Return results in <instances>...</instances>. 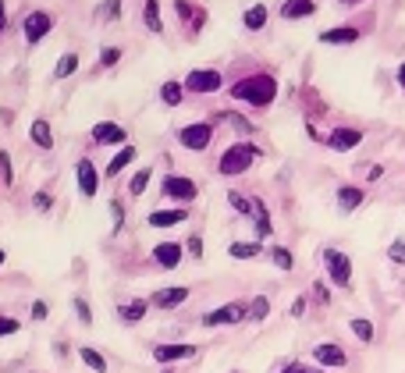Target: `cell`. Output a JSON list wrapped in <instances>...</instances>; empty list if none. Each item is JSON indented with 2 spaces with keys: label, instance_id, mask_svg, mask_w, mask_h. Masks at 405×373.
Returning <instances> with one entry per match:
<instances>
[{
  "label": "cell",
  "instance_id": "cell-25",
  "mask_svg": "<svg viewBox=\"0 0 405 373\" xmlns=\"http://www.w3.org/2000/svg\"><path fill=\"white\" fill-rule=\"evenodd\" d=\"M228 253L235 260H253V256H260V242H231Z\"/></svg>",
  "mask_w": 405,
  "mask_h": 373
},
{
  "label": "cell",
  "instance_id": "cell-44",
  "mask_svg": "<svg viewBox=\"0 0 405 373\" xmlns=\"http://www.w3.org/2000/svg\"><path fill=\"white\" fill-rule=\"evenodd\" d=\"M302 309H306V299H295V302H292V313L302 317Z\"/></svg>",
  "mask_w": 405,
  "mask_h": 373
},
{
  "label": "cell",
  "instance_id": "cell-10",
  "mask_svg": "<svg viewBox=\"0 0 405 373\" xmlns=\"http://www.w3.org/2000/svg\"><path fill=\"white\" fill-rule=\"evenodd\" d=\"M75 178H78V189H82V196H85V199L97 196L100 178H97V167H92L89 160H78V164H75Z\"/></svg>",
  "mask_w": 405,
  "mask_h": 373
},
{
  "label": "cell",
  "instance_id": "cell-29",
  "mask_svg": "<svg viewBox=\"0 0 405 373\" xmlns=\"http://www.w3.org/2000/svg\"><path fill=\"white\" fill-rule=\"evenodd\" d=\"M267 313H270V299L267 295H256L253 302H249V320H267Z\"/></svg>",
  "mask_w": 405,
  "mask_h": 373
},
{
  "label": "cell",
  "instance_id": "cell-12",
  "mask_svg": "<svg viewBox=\"0 0 405 373\" xmlns=\"http://www.w3.org/2000/svg\"><path fill=\"white\" fill-rule=\"evenodd\" d=\"M196 345H157L153 349V359L157 363H178V359H192Z\"/></svg>",
  "mask_w": 405,
  "mask_h": 373
},
{
  "label": "cell",
  "instance_id": "cell-36",
  "mask_svg": "<svg viewBox=\"0 0 405 373\" xmlns=\"http://www.w3.org/2000/svg\"><path fill=\"white\" fill-rule=\"evenodd\" d=\"M0 181H4V185L15 181V171H11V157H8V153H0Z\"/></svg>",
  "mask_w": 405,
  "mask_h": 373
},
{
  "label": "cell",
  "instance_id": "cell-40",
  "mask_svg": "<svg viewBox=\"0 0 405 373\" xmlns=\"http://www.w3.org/2000/svg\"><path fill=\"white\" fill-rule=\"evenodd\" d=\"M75 313H78L82 324H92V313H89V302L85 299H75Z\"/></svg>",
  "mask_w": 405,
  "mask_h": 373
},
{
  "label": "cell",
  "instance_id": "cell-45",
  "mask_svg": "<svg viewBox=\"0 0 405 373\" xmlns=\"http://www.w3.org/2000/svg\"><path fill=\"white\" fill-rule=\"evenodd\" d=\"M4 25H8V8H4V0H0V33H4Z\"/></svg>",
  "mask_w": 405,
  "mask_h": 373
},
{
  "label": "cell",
  "instance_id": "cell-39",
  "mask_svg": "<svg viewBox=\"0 0 405 373\" xmlns=\"http://www.w3.org/2000/svg\"><path fill=\"white\" fill-rule=\"evenodd\" d=\"M388 256H391V263H405V242H391Z\"/></svg>",
  "mask_w": 405,
  "mask_h": 373
},
{
  "label": "cell",
  "instance_id": "cell-31",
  "mask_svg": "<svg viewBox=\"0 0 405 373\" xmlns=\"http://www.w3.org/2000/svg\"><path fill=\"white\" fill-rule=\"evenodd\" d=\"M181 89H185V82H164L160 97H164L167 107H178V103H181Z\"/></svg>",
  "mask_w": 405,
  "mask_h": 373
},
{
  "label": "cell",
  "instance_id": "cell-6",
  "mask_svg": "<svg viewBox=\"0 0 405 373\" xmlns=\"http://www.w3.org/2000/svg\"><path fill=\"white\" fill-rule=\"evenodd\" d=\"M245 317H249V309H245L242 302H228V306H221V309H213V313H206L203 324H206V327H217V324H238V320H245Z\"/></svg>",
  "mask_w": 405,
  "mask_h": 373
},
{
  "label": "cell",
  "instance_id": "cell-48",
  "mask_svg": "<svg viewBox=\"0 0 405 373\" xmlns=\"http://www.w3.org/2000/svg\"><path fill=\"white\" fill-rule=\"evenodd\" d=\"M398 82H402V89H405V65L398 68Z\"/></svg>",
  "mask_w": 405,
  "mask_h": 373
},
{
  "label": "cell",
  "instance_id": "cell-42",
  "mask_svg": "<svg viewBox=\"0 0 405 373\" xmlns=\"http://www.w3.org/2000/svg\"><path fill=\"white\" fill-rule=\"evenodd\" d=\"M50 206H53V199L47 192H36V210H50Z\"/></svg>",
  "mask_w": 405,
  "mask_h": 373
},
{
  "label": "cell",
  "instance_id": "cell-27",
  "mask_svg": "<svg viewBox=\"0 0 405 373\" xmlns=\"http://www.w3.org/2000/svg\"><path fill=\"white\" fill-rule=\"evenodd\" d=\"M263 25H267V8L263 4L245 11V28H249V33H256V28H263Z\"/></svg>",
  "mask_w": 405,
  "mask_h": 373
},
{
  "label": "cell",
  "instance_id": "cell-23",
  "mask_svg": "<svg viewBox=\"0 0 405 373\" xmlns=\"http://www.w3.org/2000/svg\"><path fill=\"white\" fill-rule=\"evenodd\" d=\"M142 18H146V28H149V33H160V28H164V22H160V4H157V0H146Z\"/></svg>",
  "mask_w": 405,
  "mask_h": 373
},
{
  "label": "cell",
  "instance_id": "cell-9",
  "mask_svg": "<svg viewBox=\"0 0 405 373\" xmlns=\"http://www.w3.org/2000/svg\"><path fill=\"white\" fill-rule=\"evenodd\" d=\"M124 139V129L114 121H100V124H92V142H100V146H121Z\"/></svg>",
  "mask_w": 405,
  "mask_h": 373
},
{
  "label": "cell",
  "instance_id": "cell-46",
  "mask_svg": "<svg viewBox=\"0 0 405 373\" xmlns=\"http://www.w3.org/2000/svg\"><path fill=\"white\" fill-rule=\"evenodd\" d=\"M117 11H121V4H117V0H110V4H107V15H110V18H117Z\"/></svg>",
  "mask_w": 405,
  "mask_h": 373
},
{
  "label": "cell",
  "instance_id": "cell-14",
  "mask_svg": "<svg viewBox=\"0 0 405 373\" xmlns=\"http://www.w3.org/2000/svg\"><path fill=\"white\" fill-rule=\"evenodd\" d=\"M313 359H317L320 366H345V363H349V356L341 352V345H331V341H324V345L313 349Z\"/></svg>",
  "mask_w": 405,
  "mask_h": 373
},
{
  "label": "cell",
  "instance_id": "cell-28",
  "mask_svg": "<svg viewBox=\"0 0 405 373\" xmlns=\"http://www.w3.org/2000/svg\"><path fill=\"white\" fill-rule=\"evenodd\" d=\"M75 68H78V53H60L57 68H53V78H68Z\"/></svg>",
  "mask_w": 405,
  "mask_h": 373
},
{
  "label": "cell",
  "instance_id": "cell-18",
  "mask_svg": "<svg viewBox=\"0 0 405 373\" xmlns=\"http://www.w3.org/2000/svg\"><path fill=\"white\" fill-rule=\"evenodd\" d=\"M359 40V28L352 25H341V28H327V33H320V43H356Z\"/></svg>",
  "mask_w": 405,
  "mask_h": 373
},
{
  "label": "cell",
  "instance_id": "cell-49",
  "mask_svg": "<svg viewBox=\"0 0 405 373\" xmlns=\"http://www.w3.org/2000/svg\"><path fill=\"white\" fill-rule=\"evenodd\" d=\"M4 260H8V256H4V249H0V263H4Z\"/></svg>",
  "mask_w": 405,
  "mask_h": 373
},
{
  "label": "cell",
  "instance_id": "cell-21",
  "mask_svg": "<svg viewBox=\"0 0 405 373\" xmlns=\"http://www.w3.org/2000/svg\"><path fill=\"white\" fill-rule=\"evenodd\" d=\"M359 203H363V189H352V185H345V189H338V206L345 210V213H349V210H356Z\"/></svg>",
  "mask_w": 405,
  "mask_h": 373
},
{
  "label": "cell",
  "instance_id": "cell-43",
  "mask_svg": "<svg viewBox=\"0 0 405 373\" xmlns=\"http://www.w3.org/2000/svg\"><path fill=\"white\" fill-rule=\"evenodd\" d=\"M33 317L36 320H47V302H33Z\"/></svg>",
  "mask_w": 405,
  "mask_h": 373
},
{
  "label": "cell",
  "instance_id": "cell-35",
  "mask_svg": "<svg viewBox=\"0 0 405 373\" xmlns=\"http://www.w3.org/2000/svg\"><path fill=\"white\" fill-rule=\"evenodd\" d=\"M352 334H356L359 341H373V324L363 320V317H356V320H352Z\"/></svg>",
  "mask_w": 405,
  "mask_h": 373
},
{
  "label": "cell",
  "instance_id": "cell-1",
  "mask_svg": "<svg viewBox=\"0 0 405 373\" xmlns=\"http://www.w3.org/2000/svg\"><path fill=\"white\" fill-rule=\"evenodd\" d=\"M231 97L235 100H249L253 107H267V103H274V97H277V82L270 78V75H249V78H238L235 85H231Z\"/></svg>",
  "mask_w": 405,
  "mask_h": 373
},
{
  "label": "cell",
  "instance_id": "cell-13",
  "mask_svg": "<svg viewBox=\"0 0 405 373\" xmlns=\"http://www.w3.org/2000/svg\"><path fill=\"white\" fill-rule=\"evenodd\" d=\"M153 260H157L164 270H174L181 263V245L178 242H160L157 249H153Z\"/></svg>",
  "mask_w": 405,
  "mask_h": 373
},
{
  "label": "cell",
  "instance_id": "cell-11",
  "mask_svg": "<svg viewBox=\"0 0 405 373\" xmlns=\"http://www.w3.org/2000/svg\"><path fill=\"white\" fill-rule=\"evenodd\" d=\"M359 142H363V132H356V129H334V132L327 135V146H331V149H338V153L356 149Z\"/></svg>",
  "mask_w": 405,
  "mask_h": 373
},
{
  "label": "cell",
  "instance_id": "cell-19",
  "mask_svg": "<svg viewBox=\"0 0 405 373\" xmlns=\"http://www.w3.org/2000/svg\"><path fill=\"white\" fill-rule=\"evenodd\" d=\"M28 135H33V142L40 146V149H50L53 146V132H50V121H33V129H28Z\"/></svg>",
  "mask_w": 405,
  "mask_h": 373
},
{
  "label": "cell",
  "instance_id": "cell-41",
  "mask_svg": "<svg viewBox=\"0 0 405 373\" xmlns=\"http://www.w3.org/2000/svg\"><path fill=\"white\" fill-rule=\"evenodd\" d=\"M185 249H189V253L199 260V256H203V238H199V235H192V238H189V245H185Z\"/></svg>",
  "mask_w": 405,
  "mask_h": 373
},
{
  "label": "cell",
  "instance_id": "cell-16",
  "mask_svg": "<svg viewBox=\"0 0 405 373\" xmlns=\"http://www.w3.org/2000/svg\"><path fill=\"white\" fill-rule=\"evenodd\" d=\"M185 299H189V288H160L157 295H153V306H160V309H174V306H181Z\"/></svg>",
  "mask_w": 405,
  "mask_h": 373
},
{
  "label": "cell",
  "instance_id": "cell-4",
  "mask_svg": "<svg viewBox=\"0 0 405 373\" xmlns=\"http://www.w3.org/2000/svg\"><path fill=\"white\" fill-rule=\"evenodd\" d=\"M178 139H181V146L185 149H206L210 146V139H213V124H206V121H199V124H185V129L178 132Z\"/></svg>",
  "mask_w": 405,
  "mask_h": 373
},
{
  "label": "cell",
  "instance_id": "cell-47",
  "mask_svg": "<svg viewBox=\"0 0 405 373\" xmlns=\"http://www.w3.org/2000/svg\"><path fill=\"white\" fill-rule=\"evenodd\" d=\"M285 373H317V370H306V366H288Z\"/></svg>",
  "mask_w": 405,
  "mask_h": 373
},
{
  "label": "cell",
  "instance_id": "cell-50",
  "mask_svg": "<svg viewBox=\"0 0 405 373\" xmlns=\"http://www.w3.org/2000/svg\"><path fill=\"white\" fill-rule=\"evenodd\" d=\"M345 4H356V0H345Z\"/></svg>",
  "mask_w": 405,
  "mask_h": 373
},
{
  "label": "cell",
  "instance_id": "cell-34",
  "mask_svg": "<svg viewBox=\"0 0 405 373\" xmlns=\"http://www.w3.org/2000/svg\"><path fill=\"white\" fill-rule=\"evenodd\" d=\"M270 256H274V263L281 267V270H292V267H295V260H292V253H288L285 245H274V249H270Z\"/></svg>",
  "mask_w": 405,
  "mask_h": 373
},
{
  "label": "cell",
  "instance_id": "cell-17",
  "mask_svg": "<svg viewBox=\"0 0 405 373\" xmlns=\"http://www.w3.org/2000/svg\"><path fill=\"white\" fill-rule=\"evenodd\" d=\"M185 217H189L185 210H153L149 213V224L153 228H171V224H181Z\"/></svg>",
  "mask_w": 405,
  "mask_h": 373
},
{
  "label": "cell",
  "instance_id": "cell-15",
  "mask_svg": "<svg viewBox=\"0 0 405 373\" xmlns=\"http://www.w3.org/2000/svg\"><path fill=\"white\" fill-rule=\"evenodd\" d=\"M313 11H317L313 0H285V4H281V18H288V22H295V18H309Z\"/></svg>",
  "mask_w": 405,
  "mask_h": 373
},
{
  "label": "cell",
  "instance_id": "cell-3",
  "mask_svg": "<svg viewBox=\"0 0 405 373\" xmlns=\"http://www.w3.org/2000/svg\"><path fill=\"white\" fill-rule=\"evenodd\" d=\"M324 267H327L331 281L338 288H349L352 285V263H349L345 253H338V249H324Z\"/></svg>",
  "mask_w": 405,
  "mask_h": 373
},
{
  "label": "cell",
  "instance_id": "cell-2",
  "mask_svg": "<svg viewBox=\"0 0 405 373\" xmlns=\"http://www.w3.org/2000/svg\"><path fill=\"white\" fill-rule=\"evenodd\" d=\"M253 160H256V146H249V142H235V146L224 153V157H221L217 171L228 174V178H235V174H242V171L253 167Z\"/></svg>",
  "mask_w": 405,
  "mask_h": 373
},
{
  "label": "cell",
  "instance_id": "cell-32",
  "mask_svg": "<svg viewBox=\"0 0 405 373\" xmlns=\"http://www.w3.org/2000/svg\"><path fill=\"white\" fill-rule=\"evenodd\" d=\"M149 174H153V167H142V171L132 174V181H129V192H132V196H142V189L149 185Z\"/></svg>",
  "mask_w": 405,
  "mask_h": 373
},
{
  "label": "cell",
  "instance_id": "cell-22",
  "mask_svg": "<svg viewBox=\"0 0 405 373\" xmlns=\"http://www.w3.org/2000/svg\"><path fill=\"white\" fill-rule=\"evenodd\" d=\"M174 8H178V15L185 18V25H192V33L203 25V11H199V8H189V0H174Z\"/></svg>",
  "mask_w": 405,
  "mask_h": 373
},
{
  "label": "cell",
  "instance_id": "cell-26",
  "mask_svg": "<svg viewBox=\"0 0 405 373\" xmlns=\"http://www.w3.org/2000/svg\"><path fill=\"white\" fill-rule=\"evenodd\" d=\"M78 359L89 366V370H97V373H107V359L97 352V349H78Z\"/></svg>",
  "mask_w": 405,
  "mask_h": 373
},
{
  "label": "cell",
  "instance_id": "cell-33",
  "mask_svg": "<svg viewBox=\"0 0 405 373\" xmlns=\"http://www.w3.org/2000/svg\"><path fill=\"white\" fill-rule=\"evenodd\" d=\"M228 203H231L238 213H245V217H253V206H256V199H249V196H242V192H228Z\"/></svg>",
  "mask_w": 405,
  "mask_h": 373
},
{
  "label": "cell",
  "instance_id": "cell-7",
  "mask_svg": "<svg viewBox=\"0 0 405 373\" xmlns=\"http://www.w3.org/2000/svg\"><path fill=\"white\" fill-rule=\"evenodd\" d=\"M185 89H189V92H217V89H221V72H213V68L189 72V75H185Z\"/></svg>",
  "mask_w": 405,
  "mask_h": 373
},
{
  "label": "cell",
  "instance_id": "cell-8",
  "mask_svg": "<svg viewBox=\"0 0 405 373\" xmlns=\"http://www.w3.org/2000/svg\"><path fill=\"white\" fill-rule=\"evenodd\" d=\"M25 43H40L47 33H50V28H53V18L47 15V11H33V15H28L25 18Z\"/></svg>",
  "mask_w": 405,
  "mask_h": 373
},
{
  "label": "cell",
  "instance_id": "cell-5",
  "mask_svg": "<svg viewBox=\"0 0 405 373\" xmlns=\"http://www.w3.org/2000/svg\"><path fill=\"white\" fill-rule=\"evenodd\" d=\"M160 192H164V199H181V203H189V199H196V181L192 178H178V174H167L164 178V185H160Z\"/></svg>",
  "mask_w": 405,
  "mask_h": 373
},
{
  "label": "cell",
  "instance_id": "cell-20",
  "mask_svg": "<svg viewBox=\"0 0 405 373\" xmlns=\"http://www.w3.org/2000/svg\"><path fill=\"white\" fill-rule=\"evenodd\" d=\"M132 160H135V146H121V149H117V157H114V160L107 164V178H114V174H121V171H124V167H129Z\"/></svg>",
  "mask_w": 405,
  "mask_h": 373
},
{
  "label": "cell",
  "instance_id": "cell-24",
  "mask_svg": "<svg viewBox=\"0 0 405 373\" xmlns=\"http://www.w3.org/2000/svg\"><path fill=\"white\" fill-rule=\"evenodd\" d=\"M253 221H256V235H260V238H267V235L274 231V228H270V213H267V206H263L260 199H256V206H253Z\"/></svg>",
  "mask_w": 405,
  "mask_h": 373
},
{
  "label": "cell",
  "instance_id": "cell-38",
  "mask_svg": "<svg viewBox=\"0 0 405 373\" xmlns=\"http://www.w3.org/2000/svg\"><path fill=\"white\" fill-rule=\"evenodd\" d=\"M22 324L15 320V317H0V338H8V334H15Z\"/></svg>",
  "mask_w": 405,
  "mask_h": 373
},
{
  "label": "cell",
  "instance_id": "cell-37",
  "mask_svg": "<svg viewBox=\"0 0 405 373\" xmlns=\"http://www.w3.org/2000/svg\"><path fill=\"white\" fill-rule=\"evenodd\" d=\"M117 60H121V50H117V47H104V53H100V65H104V68H114Z\"/></svg>",
  "mask_w": 405,
  "mask_h": 373
},
{
  "label": "cell",
  "instance_id": "cell-30",
  "mask_svg": "<svg viewBox=\"0 0 405 373\" xmlns=\"http://www.w3.org/2000/svg\"><path fill=\"white\" fill-rule=\"evenodd\" d=\"M142 317H146V302H142V299H135V302H129V306H121V320L139 324Z\"/></svg>",
  "mask_w": 405,
  "mask_h": 373
}]
</instances>
